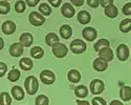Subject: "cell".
I'll return each mask as SVG.
<instances>
[{
    "label": "cell",
    "instance_id": "obj_1",
    "mask_svg": "<svg viewBox=\"0 0 131 105\" xmlns=\"http://www.w3.org/2000/svg\"><path fill=\"white\" fill-rule=\"evenodd\" d=\"M24 86L26 92L30 96H34L39 89V82L35 76H27L24 80Z\"/></svg>",
    "mask_w": 131,
    "mask_h": 105
},
{
    "label": "cell",
    "instance_id": "obj_2",
    "mask_svg": "<svg viewBox=\"0 0 131 105\" xmlns=\"http://www.w3.org/2000/svg\"><path fill=\"white\" fill-rule=\"evenodd\" d=\"M70 50L73 54H83L86 50V43L81 39H74L70 42Z\"/></svg>",
    "mask_w": 131,
    "mask_h": 105
},
{
    "label": "cell",
    "instance_id": "obj_3",
    "mask_svg": "<svg viewBox=\"0 0 131 105\" xmlns=\"http://www.w3.org/2000/svg\"><path fill=\"white\" fill-rule=\"evenodd\" d=\"M28 21L31 25L34 26H40L45 22V18L39 12H31L28 16Z\"/></svg>",
    "mask_w": 131,
    "mask_h": 105
},
{
    "label": "cell",
    "instance_id": "obj_4",
    "mask_svg": "<svg viewBox=\"0 0 131 105\" xmlns=\"http://www.w3.org/2000/svg\"><path fill=\"white\" fill-rule=\"evenodd\" d=\"M105 89V84L100 79H94L90 82V91L93 94H100Z\"/></svg>",
    "mask_w": 131,
    "mask_h": 105
},
{
    "label": "cell",
    "instance_id": "obj_5",
    "mask_svg": "<svg viewBox=\"0 0 131 105\" xmlns=\"http://www.w3.org/2000/svg\"><path fill=\"white\" fill-rule=\"evenodd\" d=\"M40 79L44 84L49 85V84H52L54 81H56V76H54V74L51 70L44 69L40 72Z\"/></svg>",
    "mask_w": 131,
    "mask_h": 105
},
{
    "label": "cell",
    "instance_id": "obj_6",
    "mask_svg": "<svg viewBox=\"0 0 131 105\" xmlns=\"http://www.w3.org/2000/svg\"><path fill=\"white\" fill-rule=\"evenodd\" d=\"M67 52H68L67 46L65 44H63V43H59L58 45L52 47V54L56 56L57 58H64V57H66Z\"/></svg>",
    "mask_w": 131,
    "mask_h": 105
},
{
    "label": "cell",
    "instance_id": "obj_7",
    "mask_svg": "<svg viewBox=\"0 0 131 105\" xmlns=\"http://www.w3.org/2000/svg\"><path fill=\"white\" fill-rule=\"evenodd\" d=\"M116 57L121 61H126L129 57V48L126 44H119L116 48Z\"/></svg>",
    "mask_w": 131,
    "mask_h": 105
},
{
    "label": "cell",
    "instance_id": "obj_8",
    "mask_svg": "<svg viewBox=\"0 0 131 105\" xmlns=\"http://www.w3.org/2000/svg\"><path fill=\"white\" fill-rule=\"evenodd\" d=\"M8 51H9V55L12 57H15V58L20 57L23 54V46L20 42H15V43H13L9 46Z\"/></svg>",
    "mask_w": 131,
    "mask_h": 105
},
{
    "label": "cell",
    "instance_id": "obj_9",
    "mask_svg": "<svg viewBox=\"0 0 131 105\" xmlns=\"http://www.w3.org/2000/svg\"><path fill=\"white\" fill-rule=\"evenodd\" d=\"M16 28H17L16 23L14 22V21H12V20L4 21L2 26H1V29L3 32V34H5V35H12V34H14L16 32Z\"/></svg>",
    "mask_w": 131,
    "mask_h": 105
},
{
    "label": "cell",
    "instance_id": "obj_10",
    "mask_svg": "<svg viewBox=\"0 0 131 105\" xmlns=\"http://www.w3.org/2000/svg\"><path fill=\"white\" fill-rule=\"evenodd\" d=\"M61 13L64 17H66V18H71L74 16L75 14V9L73 7V5L69 2H66V3H64L61 7Z\"/></svg>",
    "mask_w": 131,
    "mask_h": 105
},
{
    "label": "cell",
    "instance_id": "obj_11",
    "mask_svg": "<svg viewBox=\"0 0 131 105\" xmlns=\"http://www.w3.org/2000/svg\"><path fill=\"white\" fill-rule=\"evenodd\" d=\"M82 35H83L85 40H87V41H93V40H95V38L97 36V33H96V30L93 27L87 26V27L83 28Z\"/></svg>",
    "mask_w": 131,
    "mask_h": 105
},
{
    "label": "cell",
    "instance_id": "obj_12",
    "mask_svg": "<svg viewBox=\"0 0 131 105\" xmlns=\"http://www.w3.org/2000/svg\"><path fill=\"white\" fill-rule=\"evenodd\" d=\"M97 52H99V57L107 62H110L113 60V51L111 50L110 47H104Z\"/></svg>",
    "mask_w": 131,
    "mask_h": 105
},
{
    "label": "cell",
    "instance_id": "obj_13",
    "mask_svg": "<svg viewBox=\"0 0 131 105\" xmlns=\"http://www.w3.org/2000/svg\"><path fill=\"white\" fill-rule=\"evenodd\" d=\"M10 93H12V96L15 100L17 101H21L24 99V90L23 88L19 86V85H15L12 87V90H10Z\"/></svg>",
    "mask_w": 131,
    "mask_h": 105
},
{
    "label": "cell",
    "instance_id": "obj_14",
    "mask_svg": "<svg viewBox=\"0 0 131 105\" xmlns=\"http://www.w3.org/2000/svg\"><path fill=\"white\" fill-rule=\"evenodd\" d=\"M32 41H34V37L30 33H23L19 38V42L22 44L23 47H28L31 45Z\"/></svg>",
    "mask_w": 131,
    "mask_h": 105
},
{
    "label": "cell",
    "instance_id": "obj_15",
    "mask_svg": "<svg viewBox=\"0 0 131 105\" xmlns=\"http://www.w3.org/2000/svg\"><path fill=\"white\" fill-rule=\"evenodd\" d=\"M107 67H108V62L107 61H105L104 59H102L100 57L94 59V61H93V68L96 71H104V70L107 69Z\"/></svg>",
    "mask_w": 131,
    "mask_h": 105
},
{
    "label": "cell",
    "instance_id": "obj_16",
    "mask_svg": "<svg viewBox=\"0 0 131 105\" xmlns=\"http://www.w3.org/2000/svg\"><path fill=\"white\" fill-rule=\"evenodd\" d=\"M45 42H46V44H47L48 46L53 47V46H56V45H58V44L60 43V40H59V37H58L57 34L49 33V34H47L46 37H45Z\"/></svg>",
    "mask_w": 131,
    "mask_h": 105
},
{
    "label": "cell",
    "instance_id": "obj_17",
    "mask_svg": "<svg viewBox=\"0 0 131 105\" xmlns=\"http://www.w3.org/2000/svg\"><path fill=\"white\" fill-rule=\"evenodd\" d=\"M78 21L81 23V24H88L91 20V16L90 14L87 12V10H80L78 13Z\"/></svg>",
    "mask_w": 131,
    "mask_h": 105
},
{
    "label": "cell",
    "instance_id": "obj_18",
    "mask_svg": "<svg viewBox=\"0 0 131 105\" xmlns=\"http://www.w3.org/2000/svg\"><path fill=\"white\" fill-rule=\"evenodd\" d=\"M74 93L79 99H84L88 96V88L85 85H78L74 88Z\"/></svg>",
    "mask_w": 131,
    "mask_h": 105
},
{
    "label": "cell",
    "instance_id": "obj_19",
    "mask_svg": "<svg viewBox=\"0 0 131 105\" xmlns=\"http://www.w3.org/2000/svg\"><path fill=\"white\" fill-rule=\"evenodd\" d=\"M104 13L107 17L109 18H115L118 14V10H117V7L114 5V4H110V5H108L106 7H104Z\"/></svg>",
    "mask_w": 131,
    "mask_h": 105
},
{
    "label": "cell",
    "instance_id": "obj_20",
    "mask_svg": "<svg viewBox=\"0 0 131 105\" xmlns=\"http://www.w3.org/2000/svg\"><path fill=\"white\" fill-rule=\"evenodd\" d=\"M67 78L71 83H78L81 80V74L77 69H70L67 74Z\"/></svg>",
    "mask_w": 131,
    "mask_h": 105
},
{
    "label": "cell",
    "instance_id": "obj_21",
    "mask_svg": "<svg viewBox=\"0 0 131 105\" xmlns=\"http://www.w3.org/2000/svg\"><path fill=\"white\" fill-rule=\"evenodd\" d=\"M32 65H34L32 60L29 58H26V57L20 59V61H19V66L23 70H30L32 68Z\"/></svg>",
    "mask_w": 131,
    "mask_h": 105
},
{
    "label": "cell",
    "instance_id": "obj_22",
    "mask_svg": "<svg viewBox=\"0 0 131 105\" xmlns=\"http://www.w3.org/2000/svg\"><path fill=\"white\" fill-rule=\"evenodd\" d=\"M60 35L64 39H69L72 35V28L67 24H63L60 27Z\"/></svg>",
    "mask_w": 131,
    "mask_h": 105
},
{
    "label": "cell",
    "instance_id": "obj_23",
    "mask_svg": "<svg viewBox=\"0 0 131 105\" xmlns=\"http://www.w3.org/2000/svg\"><path fill=\"white\" fill-rule=\"evenodd\" d=\"M119 96L123 101L131 100V87L130 86H123L119 90Z\"/></svg>",
    "mask_w": 131,
    "mask_h": 105
},
{
    "label": "cell",
    "instance_id": "obj_24",
    "mask_svg": "<svg viewBox=\"0 0 131 105\" xmlns=\"http://www.w3.org/2000/svg\"><path fill=\"white\" fill-rule=\"evenodd\" d=\"M44 55V50L40 46H34L30 49V56L34 59H40Z\"/></svg>",
    "mask_w": 131,
    "mask_h": 105
},
{
    "label": "cell",
    "instance_id": "obj_25",
    "mask_svg": "<svg viewBox=\"0 0 131 105\" xmlns=\"http://www.w3.org/2000/svg\"><path fill=\"white\" fill-rule=\"evenodd\" d=\"M119 30L122 33H128L131 30V19L126 18L119 23Z\"/></svg>",
    "mask_w": 131,
    "mask_h": 105
},
{
    "label": "cell",
    "instance_id": "obj_26",
    "mask_svg": "<svg viewBox=\"0 0 131 105\" xmlns=\"http://www.w3.org/2000/svg\"><path fill=\"white\" fill-rule=\"evenodd\" d=\"M104 47H110V42L107 39H100L97 42H95V44L93 46L94 50H96V51H100Z\"/></svg>",
    "mask_w": 131,
    "mask_h": 105
},
{
    "label": "cell",
    "instance_id": "obj_27",
    "mask_svg": "<svg viewBox=\"0 0 131 105\" xmlns=\"http://www.w3.org/2000/svg\"><path fill=\"white\" fill-rule=\"evenodd\" d=\"M20 76H21L20 70H18L17 68H13L12 70L8 72L7 79H8V81H10V82H17V81L20 79Z\"/></svg>",
    "mask_w": 131,
    "mask_h": 105
},
{
    "label": "cell",
    "instance_id": "obj_28",
    "mask_svg": "<svg viewBox=\"0 0 131 105\" xmlns=\"http://www.w3.org/2000/svg\"><path fill=\"white\" fill-rule=\"evenodd\" d=\"M12 104V98L8 92L3 91L0 93V105H10Z\"/></svg>",
    "mask_w": 131,
    "mask_h": 105
},
{
    "label": "cell",
    "instance_id": "obj_29",
    "mask_svg": "<svg viewBox=\"0 0 131 105\" xmlns=\"http://www.w3.org/2000/svg\"><path fill=\"white\" fill-rule=\"evenodd\" d=\"M39 13L43 16H49L51 14V8L47 3H41L39 5Z\"/></svg>",
    "mask_w": 131,
    "mask_h": 105
},
{
    "label": "cell",
    "instance_id": "obj_30",
    "mask_svg": "<svg viewBox=\"0 0 131 105\" xmlns=\"http://www.w3.org/2000/svg\"><path fill=\"white\" fill-rule=\"evenodd\" d=\"M10 12V5L7 1H0V14L1 15H6Z\"/></svg>",
    "mask_w": 131,
    "mask_h": 105
},
{
    "label": "cell",
    "instance_id": "obj_31",
    "mask_svg": "<svg viewBox=\"0 0 131 105\" xmlns=\"http://www.w3.org/2000/svg\"><path fill=\"white\" fill-rule=\"evenodd\" d=\"M26 9V3L25 1H23V0H19V1H17L15 3V10H16V13H23L24 10Z\"/></svg>",
    "mask_w": 131,
    "mask_h": 105
},
{
    "label": "cell",
    "instance_id": "obj_32",
    "mask_svg": "<svg viewBox=\"0 0 131 105\" xmlns=\"http://www.w3.org/2000/svg\"><path fill=\"white\" fill-rule=\"evenodd\" d=\"M49 104V99L45 96V94H40L36 98V105H48Z\"/></svg>",
    "mask_w": 131,
    "mask_h": 105
},
{
    "label": "cell",
    "instance_id": "obj_33",
    "mask_svg": "<svg viewBox=\"0 0 131 105\" xmlns=\"http://www.w3.org/2000/svg\"><path fill=\"white\" fill-rule=\"evenodd\" d=\"M92 105H107V103L103 98L95 97L92 99Z\"/></svg>",
    "mask_w": 131,
    "mask_h": 105
},
{
    "label": "cell",
    "instance_id": "obj_34",
    "mask_svg": "<svg viewBox=\"0 0 131 105\" xmlns=\"http://www.w3.org/2000/svg\"><path fill=\"white\" fill-rule=\"evenodd\" d=\"M123 14L126 16L131 15V2H128L123 6Z\"/></svg>",
    "mask_w": 131,
    "mask_h": 105
},
{
    "label": "cell",
    "instance_id": "obj_35",
    "mask_svg": "<svg viewBox=\"0 0 131 105\" xmlns=\"http://www.w3.org/2000/svg\"><path fill=\"white\" fill-rule=\"evenodd\" d=\"M7 71V65L4 62H0V78L3 77Z\"/></svg>",
    "mask_w": 131,
    "mask_h": 105
},
{
    "label": "cell",
    "instance_id": "obj_36",
    "mask_svg": "<svg viewBox=\"0 0 131 105\" xmlns=\"http://www.w3.org/2000/svg\"><path fill=\"white\" fill-rule=\"evenodd\" d=\"M86 2L92 8H95L100 5V0H86Z\"/></svg>",
    "mask_w": 131,
    "mask_h": 105
},
{
    "label": "cell",
    "instance_id": "obj_37",
    "mask_svg": "<svg viewBox=\"0 0 131 105\" xmlns=\"http://www.w3.org/2000/svg\"><path fill=\"white\" fill-rule=\"evenodd\" d=\"M39 1L40 0H25V3L30 7H34L39 3Z\"/></svg>",
    "mask_w": 131,
    "mask_h": 105
},
{
    "label": "cell",
    "instance_id": "obj_38",
    "mask_svg": "<svg viewBox=\"0 0 131 105\" xmlns=\"http://www.w3.org/2000/svg\"><path fill=\"white\" fill-rule=\"evenodd\" d=\"M100 4L103 7H106L110 4H113V0H100Z\"/></svg>",
    "mask_w": 131,
    "mask_h": 105
},
{
    "label": "cell",
    "instance_id": "obj_39",
    "mask_svg": "<svg viewBox=\"0 0 131 105\" xmlns=\"http://www.w3.org/2000/svg\"><path fill=\"white\" fill-rule=\"evenodd\" d=\"M70 2L74 6H82L84 4V0H70Z\"/></svg>",
    "mask_w": 131,
    "mask_h": 105
},
{
    "label": "cell",
    "instance_id": "obj_40",
    "mask_svg": "<svg viewBox=\"0 0 131 105\" xmlns=\"http://www.w3.org/2000/svg\"><path fill=\"white\" fill-rule=\"evenodd\" d=\"M48 2H49L53 7H58V6L62 3V0H48Z\"/></svg>",
    "mask_w": 131,
    "mask_h": 105
},
{
    "label": "cell",
    "instance_id": "obj_41",
    "mask_svg": "<svg viewBox=\"0 0 131 105\" xmlns=\"http://www.w3.org/2000/svg\"><path fill=\"white\" fill-rule=\"evenodd\" d=\"M77 104L78 105H90L88 101H84V100H81V99L77 100Z\"/></svg>",
    "mask_w": 131,
    "mask_h": 105
},
{
    "label": "cell",
    "instance_id": "obj_42",
    "mask_svg": "<svg viewBox=\"0 0 131 105\" xmlns=\"http://www.w3.org/2000/svg\"><path fill=\"white\" fill-rule=\"evenodd\" d=\"M109 105H124L121 101H117V100H113V101H111L110 102V104Z\"/></svg>",
    "mask_w": 131,
    "mask_h": 105
},
{
    "label": "cell",
    "instance_id": "obj_43",
    "mask_svg": "<svg viewBox=\"0 0 131 105\" xmlns=\"http://www.w3.org/2000/svg\"><path fill=\"white\" fill-rule=\"evenodd\" d=\"M3 47H4V41L1 37H0V50H2Z\"/></svg>",
    "mask_w": 131,
    "mask_h": 105
},
{
    "label": "cell",
    "instance_id": "obj_44",
    "mask_svg": "<svg viewBox=\"0 0 131 105\" xmlns=\"http://www.w3.org/2000/svg\"><path fill=\"white\" fill-rule=\"evenodd\" d=\"M4 1H9V0H4Z\"/></svg>",
    "mask_w": 131,
    "mask_h": 105
}]
</instances>
